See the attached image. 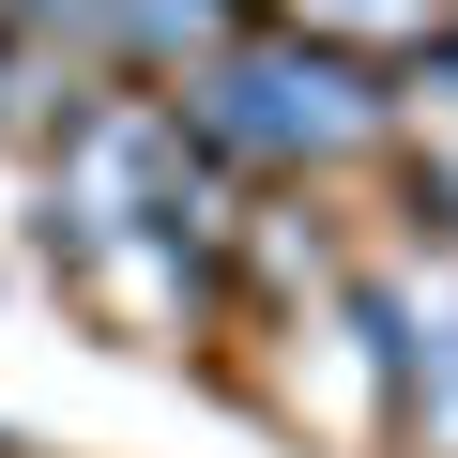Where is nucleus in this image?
Returning <instances> with one entry per match:
<instances>
[{"instance_id":"f257e3e1","label":"nucleus","mask_w":458,"mask_h":458,"mask_svg":"<svg viewBox=\"0 0 458 458\" xmlns=\"http://www.w3.org/2000/svg\"><path fill=\"white\" fill-rule=\"evenodd\" d=\"M183 138L214 153V168H352V153H382L397 138V92H382V62H352V47H306V31H229L214 62H183Z\"/></svg>"},{"instance_id":"f03ea898","label":"nucleus","mask_w":458,"mask_h":458,"mask_svg":"<svg viewBox=\"0 0 458 458\" xmlns=\"http://www.w3.org/2000/svg\"><path fill=\"white\" fill-rule=\"evenodd\" d=\"M382 306H397V291H382ZM397 412H412L428 443H458V260L397 306Z\"/></svg>"},{"instance_id":"7ed1b4c3","label":"nucleus","mask_w":458,"mask_h":458,"mask_svg":"<svg viewBox=\"0 0 458 458\" xmlns=\"http://www.w3.org/2000/svg\"><path fill=\"white\" fill-rule=\"evenodd\" d=\"M92 31L123 62H214L229 31H245V0H92Z\"/></svg>"},{"instance_id":"20e7f679","label":"nucleus","mask_w":458,"mask_h":458,"mask_svg":"<svg viewBox=\"0 0 458 458\" xmlns=\"http://www.w3.org/2000/svg\"><path fill=\"white\" fill-rule=\"evenodd\" d=\"M0 31H92V0H0Z\"/></svg>"}]
</instances>
